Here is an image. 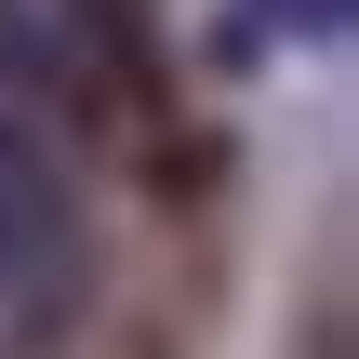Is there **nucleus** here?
<instances>
[{"mask_svg": "<svg viewBox=\"0 0 359 359\" xmlns=\"http://www.w3.org/2000/svg\"><path fill=\"white\" fill-rule=\"evenodd\" d=\"M93 306V213L53 133H27L0 107V359H40L80 333Z\"/></svg>", "mask_w": 359, "mask_h": 359, "instance_id": "f257e3e1", "label": "nucleus"}, {"mask_svg": "<svg viewBox=\"0 0 359 359\" xmlns=\"http://www.w3.org/2000/svg\"><path fill=\"white\" fill-rule=\"evenodd\" d=\"M120 40V0H0V67L27 80H80Z\"/></svg>", "mask_w": 359, "mask_h": 359, "instance_id": "f03ea898", "label": "nucleus"}, {"mask_svg": "<svg viewBox=\"0 0 359 359\" xmlns=\"http://www.w3.org/2000/svg\"><path fill=\"white\" fill-rule=\"evenodd\" d=\"M266 40H346V0H240L226 53H266Z\"/></svg>", "mask_w": 359, "mask_h": 359, "instance_id": "7ed1b4c3", "label": "nucleus"}]
</instances>
